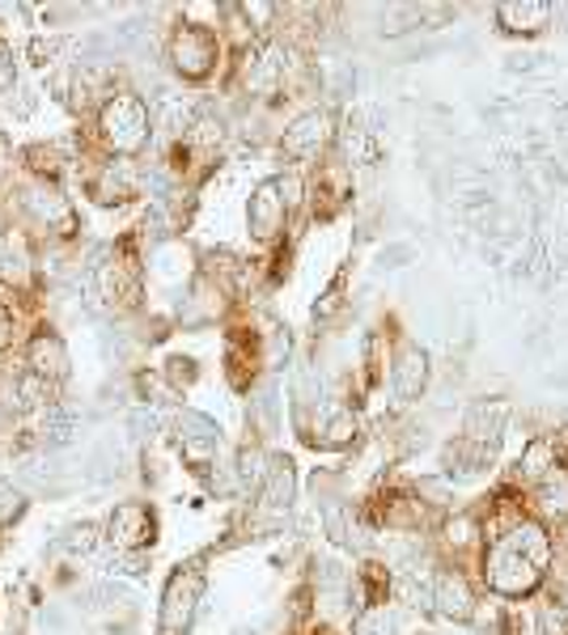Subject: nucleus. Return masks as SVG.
Segmentation results:
<instances>
[{
  "instance_id": "11",
  "label": "nucleus",
  "mask_w": 568,
  "mask_h": 635,
  "mask_svg": "<svg viewBox=\"0 0 568 635\" xmlns=\"http://www.w3.org/2000/svg\"><path fill=\"white\" fill-rule=\"evenodd\" d=\"M551 4H539V0H509V4H496V25L501 34H514V39H535L547 30L551 22Z\"/></svg>"
},
{
  "instance_id": "14",
  "label": "nucleus",
  "mask_w": 568,
  "mask_h": 635,
  "mask_svg": "<svg viewBox=\"0 0 568 635\" xmlns=\"http://www.w3.org/2000/svg\"><path fill=\"white\" fill-rule=\"evenodd\" d=\"M179 428H182V449H187L191 462H204L217 449V441H221V432L212 428L204 415H182Z\"/></svg>"
},
{
  "instance_id": "8",
  "label": "nucleus",
  "mask_w": 568,
  "mask_h": 635,
  "mask_svg": "<svg viewBox=\"0 0 568 635\" xmlns=\"http://www.w3.org/2000/svg\"><path fill=\"white\" fill-rule=\"evenodd\" d=\"M94 279H98V288L111 305H132L140 297V267H136L132 254H111Z\"/></svg>"
},
{
  "instance_id": "18",
  "label": "nucleus",
  "mask_w": 568,
  "mask_h": 635,
  "mask_svg": "<svg viewBox=\"0 0 568 635\" xmlns=\"http://www.w3.org/2000/svg\"><path fill=\"white\" fill-rule=\"evenodd\" d=\"M551 470H556L551 445H547V441H535V445L526 449V457H522V475H526V479H543V475H551Z\"/></svg>"
},
{
  "instance_id": "19",
  "label": "nucleus",
  "mask_w": 568,
  "mask_h": 635,
  "mask_svg": "<svg viewBox=\"0 0 568 635\" xmlns=\"http://www.w3.org/2000/svg\"><path fill=\"white\" fill-rule=\"evenodd\" d=\"M238 479L246 483V487H263V479H267V462H263L259 449H242V457H238Z\"/></svg>"
},
{
  "instance_id": "17",
  "label": "nucleus",
  "mask_w": 568,
  "mask_h": 635,
  "mask_svg": "<svg viewBox=\"0 0 568 635\" xmlns=\"http://www.w3.org/2000/svg\"><path fill=\"white\" fill-rule=\"evenodd\" d=\"M353 635H395V614L387 606H365L353 618Z\"/></svg>"
},
{
  "instance_id": "5",
  "label": "nucleus",
  "mask_w": 568,
  "mask_h": 635,
  "mask_svg": "<svg viewBox=\"0 0 568 635\" xmlns=\"http://www.w3.org/2000/svg\"><path fill=\"white\" fill-rule=\"evenodd\" d=\"M204 597V576L196 568L179 572L166 584V602H161V635H182L196 618V606Z\"/></svg>"
},
{
  "instance_id": "6",
  "label": "nucleus",
  "mask_w": 568,
  "mask_h": 635,
  "mask_svg": "<svg viewBox=\"0 0 568 635\" xmlns=\"http://www.w3.org/2000/svg\"><path fill=\"white\" fill-rule=\"evenodd\" d=\"M284 216H288L284 182L281 178H263L255 191H251V203H246V225H251V233H255L259 242H272L284 229Z\"/></svg>"
},
{
  "instance_id": "20",
  "label": "nucleus",
  "mask_w": 568,
  "mask_h": 635,
  "mask_svg": "<svg viewBox=\"0 0 568 635\" xmlns=\"http://www.w3.org/2000/svg\"><path fill=\"white\" fill-rule=\"evenodd\" d=\"M69 547H73V551H81V555H85V551L94 547V526H81V530H73V542H69Z\"/></svg>"
},
{
  "instance_id": "13",
  "label": "nucleus",
  "mask_w": 568,
  "mask_h": 635,
  "mask_svg": "<svg viewBox=\"0 0 568 635\" xmlns=\"http://www.w3.org/2000/svg\"><path fill=\"white\" fill-rule=\"evenodd\" d=\"M136 170H132L128 161H111V166H103V174L94 178V200L98 203H124V200H132L136 195Z\"/></svg>"
},
{
  "instance_id": "4",
  "label": "nucleus",
  "mask_w": 568,
  "mask_h": 635,
  "mask_svg": "<svg viewBox=\"0 0 568 635\" xmlns=\"http://www.w3.org/2000/svg\"><path fill=\"white\" fill-rule=\"evenodd\" d=\"M332 136H336L332 110H306V115H297L293 124L284 127L281 149L293 161H311V157H318V152L332 145Z\"/></svg>"
},
{
  "instance_id": "2",
  "label": "nucleus",
  "mask_w": 568,
  "mask_h": 635,
  "mask_svg": "<svg viewBox=\"0 0 568 635\" xmlns=\"http://www.w3.org/2000/svg\"><path fill=\"white\" fill-rule=\"evenodd\" d=\"M98 127H103V140L115 152H136L149 140V110L136 94H111L103 115H98Z\"/></svg>"
},
{
  "instance_id": "23",
  "label": "nucleus",
  "mask_w": 568,
  "mask_h": 635,
  "mask_svg": "<svg viewBox=\"0 0 568 635\" xmlns=\"http://www.w3.org/2000/svg\"><path fill=\"white\" fill-rule=\"evenodd\" d=\"M560 610L568 614V584H565V593H560Z\"/></svg>"
},
{
  "instance_id": "21",
  "label": "nucleus",
  "mask_w": 568,
  "mask_h": 635,
  "mask_svg": "<svg viewBox=\"0 0 568 635\" xmlns=\"http://www.w3.org/2000/svg\"><path fill=\"white\" fill-rule=\"evenodd\" d=\"M18 512H22V496H0V521H9Z\"/></svg>"
},
{
  "instance_id": "7",
  "label": "nucleus",
  "mask_w": 568,
  "mask_h": 635,
  "mask_svg": "<svg viewBox=\"0 0 568 635\" xmlns=\"http://www.w3.org/2000/svg\"><path fill=\"white\" fill-rule=\"evenodd\" d=\"M106 533L119 551H140V547H154L157 521L145 505H119L106 521Z\"/></svg>"
},
{
  "instance_id": "3",
  "label": "nucleus",
  "mask_w": 568,
  "mask_h": 635,
  "mask_svg": "<svg viewBox=\"0 0 568 635\" xmlns=\"http://www.w3.org/2000/svg\"><path fill=\"white\" fill-rule=\"evenodd\" d=\"M217 60H221V43H217V34H212L208 25L187 22L175 30V39H170V64H175L179 76L204 81V76L217 68Z\"/></svg>"
},
{
  "instance_id": "1",
  "label": "nucleus",
  "mask_w": 568,
  "mask_h": 635,
  "mask_svg": "<svg viewBox=\"0 0 568 635\" xmlns=\"http://www.w3.org/2000/svg\"><path fill=\"white\" fill-rule=\"evenodd\" d=\"M551 555H556V547H551V533L543 521H514L509 530H501L488 542L484 581L501 597H526L539 589Z\"/></svg>"
},
{
  "instance_id": "16",
  "label": "nucleus",
  "mask_w": 568,
  "mask_h": 635,
  "mask_svg": "<svg viewBox=\"0 0 568 635\" xmlns=\"http://www.w3.org/2000/svg\"><path fill=\"white\" fill-rule=\"evenodd\" d=\"M263 505L284 508L293 500V462H267V479H263Z\"/></svg>"
},
{
  "instance_id": "22",
  "label": "nucleus",
  "mask_w": 568,
  "mask_h": 635,
  "mask_svg": "<svg viewBox=\"0 0 568 635\" xmlns=\"http://www.w3.org/2000/svg\"><path fill=\"white\" fill-rule=\"evenodd\" d=\"M170 369H175V373H170L175 381H191V378H196V364H191V360H170Z\"/></svg>"
},
{
  "instance_id": "12",
  "label": "nucleus",
  "mask_w": 568,
  "mask_h": 635,
  "mask_svg": "<svg viewBox=\"0 0 568 635\" xmlns=\"http://www.w3.org/2000/svg\"><path fill=\"white\" fill-rule=\"evenodd\" d=\"M395 390H399V399H420L424 394V385H429V356L420 352L416 343H403V352L395 360Z\"/></svg>"
},
{
  "instance_id": "10",
  "label": "nucleus",
  "mask_w": 568,
  "mask_h": 635,
  "mask_svg": "<svg viewBox=\"0 0 568 635\" xmlns=\"http://www.w3.org/2000/svg\"><path fill=\"white\" fill-rule=\"evenodd\" d=\"M429 606L445 614V618H471V610H475V593H471V584H466L463 572H438L433 581H429Z\"/></svg>"
},
{
  "instance_id": "9",
  "label": "nucleus",
  "mask_w": 568,
  "mask_h": 635,
  "mask_svg": "<svg viewBox=\"0 0 568 635\" xmlns=\"http://www.w3.org/2000/svg\"><path fill=\"white\" fill-rule=\"evenodd\" d=\"M27 364L30 373L43 381V385H55V381L69 378V352H64V339L55 330H39L27 348Z\"/></svg>"
},
{
  "instance_id": "15",
  "label": "nucleus",
  "mask_w": 568,
  "mask_h": 635,
  "mask_svg": "<svg viewBox=\"0 0 568 635\" xmlns=\"http://www.w3.org/2000/svg\"><path fill=\"white\" fill-rule=\"evenodd\" d=\"M27 208L39 216V221H48V225H69V221H73V208H69L64 195H60L55 187H48V182H39V187L30 191Z\"/></svg>"
}]
</instances>
